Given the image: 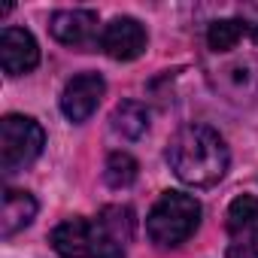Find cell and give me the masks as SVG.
<instances>
[{
	"label": "cell",
	"instance_id": "obj_1",
	"mask_svg": "<svg viewBox=\"0 0 258 258\" xmlns=\"http://www.w3.org/2000/svg\"><path fill=\"white\" fill-rule=\"evenodd\" d=\"M201 67L228 103H258V7H216L204 22Z\"/></svg>",
	"mask_w": 258,
	"mask_h": 258
},
{
	"label": "cell",
	"instance_id": "obj_2",
	"mask_svg": "<svg viewBox=\"0 0 258 258\" xmlns=\"http://www.w3.org/2000/svg\"><path fill=\"white\" fill-rule=\"evenodd\" d=\"M167 161L182 182L207 188L225 176L231 155L219 131H213L210 124H185L167 146Z\"/></svg>",
	"mask_w": 258,
	"mask_h": 258
},
{
	"label": "cell",
	"instance_id": "obj_3",
	"mask_svg": "<svg viewBox=\"0 0 258 258\" xmlns=\"http://www.w3.org/2000/svg\"><path fill=\"white\" fill-rule=\"evenodd\" d=\"M201 225V204L182 191H164L146 216V234L155 246L173 249L185 243Z\"/></svg>",
	"mask_w": 258,
	"mask_h": 258
},
{
	"label": "cell",
	"instance_id": "obj_4",
	"mask_svg": "<svg viewBox=\"0 0 258 258\" xmlns=\"http://www.w3.org/2000/svg\"><path fill=\"white\" fill-rule=\"evenodd\" d=\"M131 237V207H103L97 219H85V258H124Z\"/></svg>",
	"mask_w": 258,
	"mask_h": 258
},
{
	"label": "cell",
	"instance_id": "obj_5",
	"mask_svg": "<svg viewBox=\"0 0 258 258\" xmlns=\"http://www.w3.org/2000/svg\"><path fill=\"white\" fill-rule=\"evenodd\" d=\"M46 146L43 127L28 115H7L0 121V167L4 173H19L40 158Z\"/></svg>",
	"mask_w": 258,
	"mask_h": 258
},
{
	"label": "cell",
	"instance_id": "obj_6",
	"mask_svg": "<svg viewBox=\"0 0 258 258\" xmlns=\"http://www.w3.org/2000/svg\"><path fill=\"white\" fill-rule=\"evenodd\" d=\"M100 49L112 58V61H134L146 52V31L137 19L118 16L109 25H103L100 34Z\"/></svg>",
	"mask_w": 258,
	"mask_h": 258
},
{
	"label": "cell",
	"instance_id": "obj_7",
	"mask_svg": "<svg viewBox=\"0 0 258 258\" xmlns=\"http://www.w3.org/2000/svg\"><path fill=\"white\" fill-rule=\"evenodd\" d=\"M52 37L70 49H88V46H100V28H97V16L91 10H61L52 16L49 22Z\"/></svg>",
	"mask_w": 258,
	"mask_h": 258
},
{
	"label": "cell",
	"instance_id": "obj_8",
	"mask_svg": "<svg viewBox=\"0 0 258 258\" xmlns=\"http://www.w3.org/2000/svg\"><path fill=\"white\" fill-rule=\"evenodd\" d=\"M103 91H106V82H103L100 73H79V76H73L64 85V91H61V109H64V115L70 121H85L97 109Z\"/></svg>",
	"mask_w": 258,
	"mask_h": 258
},
{
	"label": "cell",
	"instance_id": "obj_9",
	"mask_svg": "<svg viewBox=\"0 0 258 258\" xmlns=\"http://www.w3.org/2000/svg\"><path fill=\"white\" fill-rule=\"evenodd\" d=\"M40 61V46L25 28H4L0 34V64L7 76L31 73Z\"/></svg>",
	"mask_w": 258,
	"mask_h": 258
},
{
	"label": "cell",
	"instance_id": "obj_10",
	"mask_svg": "<svg viewBox=\"0 0 258 258\" xmlns=\"http://www.w3.org/2000/svg\"><path fill=\"white\" fill-rule=\"evenodd\" d=\"M37 216V201L31 191H19V188H7L4 191V207H0V234L13 237L22 228H28Z\"/></svg>",
	"mask_w": 258,
	"mask_h": 258
},
{
	"label": "cell",
	"instance_id": "obj_11",
	"mask_svg": "<svg viewBox=\"0 0 258 258\" xmlns=\"http://www.w3.org/2000/svg\"><path fill=\"white\" fill-rule=\"evenodd\" d=\"M146 127H149V109L137 100H124L115 106L112 112V131L127 137V140H137L146 134Z\"/></svg>",
	"mask_w": 258,
	"mask_h": 258
},
{
	"label": "cell",
	"instance_id": "obj_12",
	"mask_svg": "<svg viewBox=\"0 0 258 258\" xmlns=\"http://www.w3.org/2000/svg\"><path fill=\"white\" fill-rule=\"evenodd\" d=\"M52 246L64 258H85V219H67L52 231Z\"/></svg>",
	"mask_w": 258,
	"mask_h": 258
},
{
	"label": "cell",
	"instance_id": "obj_13",
	"mask_svg": "<svg viewBox=\"0 0 258 258\" xmlns=\"http://www.w3.org/2000/svg\"><path fill=\"white\" fill-rule=\"evenodd\" d=\"M246 228H258V195H240L228 207V231L237 234Z\"/></svg>",
	"mask_w": 258,
	"mask_h": 258
},
{
	"label": "cell",
	"instance_id": "obj_14",
	"mask_svg": "<svg viewBox=\"0 0 258 258\" xmlns=\"http://www.w3.org/2000/svg\"><path fill=\"white\" fill-rule=\"evenodd\" d=\"M103 179H106L109 188H127V185L137 179V161L127 155V152H112L106 158Z\"/></svg>",
	"mask_w": 258,
	"mask_h": 258
},
{
	"label": "cell",
	"instance_id": "obj_15",
	"mask_svg": "<svg viewBox=\"0 0 258 258\" xmlns=\"http://www.w3.org/2000/svg\"><path fill=\"white\" fill-rule=\"evenodd\" d=\"M228 258H258V228H246L231 234Z\"/></svg>",
	"mask_w": 258,
	"mask_h": 258
}]
</instances>
